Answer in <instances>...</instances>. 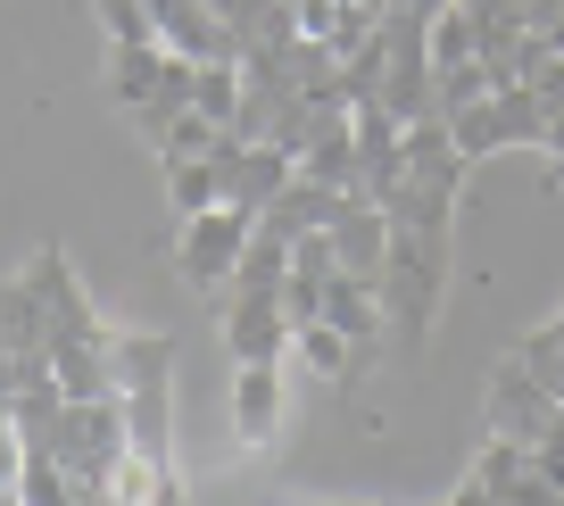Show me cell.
Instances as JSON below:
<instances>
[{
	"mask_svg": "<svg viewBox=\"0 0 564 506\" xmlns=\"http://www.w3.org/2000/svg\"><path fill=\"white\" fill-rule=\"evenodd\" d=\"M448 241L457 233H415V225H390V258H382V315L390 332H399L406 349H423L432 341V324H441V299H448Z\"/></svg>",
	"mask_w": 564,
	"mask_h": 506,
	"instance_id": "obj_1",
	"label": "cell"
},
{
	"mask_svg": "<svg viewBox=\"0 0 564 506\" xmlns=\"http://www.w3.org/2000/svg\"><path fill=\"white\" fill-rule=\"evenodd\" d=\"M18 274H25V291H34V308H42L51 349H84V341H108V332H117V324L100 315V299L84 291V274H75V258H67L58 241H42Z\"/></svg>",
	"mask_w": 564,
	"mask_h": 506,
	"instance_id": "obj_2",
	"label": "cell"
},
{
	"mask_svg": "<svg viewBox=\"0 0 564 506\" xmlns=\"http://www.w3.org/2000/svg\"><path fill=\"white\" fill-rule=\"evenodd\" d=\"M249 233H258V216L241 208H208V216H183L175 225V274L192 282L199 299H225L232 291V266H241Z\"/></svg>",
	"mask_w": 564,
	"mask_h": 506,
	"instance_id": "obj_3",
	"label": "cell"
},
{
	"mask_svg": "<svg viewBox=\"0 0 564 506\" xmlns=\"http://www.w3.org/2000/svg\"><path fill=\"white\" fill-rule=\"evenodd\" d=\"M556 390L540 383V374L523 366V357H498L490 366V390H481V423H490L498 440H523V449H540L547 432H556Z\"/></svg>",
	"mask_w": 564,
	"mask_h": 506,
	"instance_id": "obj_4",
	"label": "cell"
},
{
	"mask_svg": "<svg viewBox=\"0 0 564 506\" xmlns=\"http://www.w3.org/2000/svg\"><path fill=\"white\" fill-rule=\"evenodd\" d=\"M216 324H225L232 366H282V357H291V315H282V291H225Z\"/></svg>",
	"mask_w": 564,
	"mask_h": 506,
	"instance_id": "obj_5",
	"label": "cell"
},
{
	"mask_svg": "<svg viewBox=\"0 0 564 506\" xmlns=\"http://www.w3.org/2000/svg\"><path fill=\"white\" fill-rule=\"evenodd\" d=\"M291 175H300V166H291L274 141H232V133L216 141V183H225V208H241V216H265Z\"/></svg>",
	"mask_w": 564,
	"mask_h": 506,
	"instance_id": "obj_6",
	"label": "cell"
},
{
	"mask_svg": "<svg viewBox=\"0 0 564 506\" xmlns=\"http://www.w3.org/2000/svg\"><path fill=\"white\" fill-rule=\"evenodd\" d=\"M150 18H159V42H166V51L199 58V67H208V58H241L216 0H150Z\"/></svg>",
	"mask_w": 564,
	"mask_h": 506,
	"instance_id": "obj_7",
	"label": "cell"
},
{
	"mask_svg": "<svg viewBox=\"0 0 564 506\" xmlns=\"http://www.w3.org/2000/svg\"><path fill=\"white\" fill-rule=\"evenodd\" d=\"M232 440L249 456L282 440V366H232Z\"/></svg>",
	"mask_w": 564,
	"mask_h": 506,
	"instance_id": "obj_8",
	"label": "cell"
},
{
	"mask_svg": "<svg viewBox=\"0 0 564 506\" xmlns=\"http://www.w3.org/2000/svg\"><path fill=\"white\" fill-rule=\"evenodd\" d=\"M166 58H175L166 42H108V75H100L108 100H117L124 117H141V108L159 100V84H166Z\"/></svg>",
	"mask_w": 564,
	"mask_h": 506,
	"instance_id": "obj_9",
	"label": "cell"
},
{
	"mask_svg": "<svg viewBox=\"0 0 564 506\" xmlns=\"http://www.w3.org/2000/svg\"><path fill=\"white\" fill-rule=\"evenodd\" d=\"M349 208V192H333V183H307V175H291L274 192V208L258 216L265 233H282V241H307V233H333V216Z\"/></svg>",
	"mask_w": 564,
	"mask_h": 506,
	"instance_id": "obj_10",
	"label": "cell"
},
{
	"mask_svg": "<svg viewBox=\"0 0 564 506\" xmlns=\"http://www.w3.org/2000/svg\"><path fill=\"white\" fill-rule=\"evenodd\" d=\"M333 258H340V274L382 282V258H390V216H382V208H366V200H349V208L333 216Z\"/></svg>",
	"mask_w": 564,
	"mask_h": 506,
	"instance_id": "obj_11",
	"label": "cell"
},
{
	"mask_svg": "<svg viewBox=\"0 0 564 506\" xmlns=\"http://www.w3.org/2000/svg\"><path fill=\"white\" fill-rule=\"evenodd\" d=\"M324 324H333V332H349L357 349H382V332H390L382 291H373L366 274H333V282H324Z\"/></svg>",
	"mask_w": 564,
	"mask_h": 506,
	"instance_id": "obj_12",
	"label": "cell"
},
{
	"mask_svg": "<svg viewBox=\"0 0 564 506\" xmlns=\"http://www.w3.org/2000/svg\"><path fill=\"white\" fill-rule=\"evenodd\" d=\"M300 175L333 183V192H357V125H349V108H324V125L307 133V150H300Z\"/></svg>",
	"mask_w": 564,
	"mask_h": 506,
	"instance_id": "obj_13",
	"label": "cell"
},
{
	"mask_svg": "<svg viewBox=\"0 0 564 506\" xmlns=\"http://www.w3.org/2000/svg\"><path fill=\"white\" fill-rule=\"evenodd\" d=\"M291 357H300V366L316 374V383H349V374H357V341H349V332H333L324 315L291 332Z\"/></svg>",
	"mask_w": 564,
	"mask_h": 506,
	"instance_id": "obj_14",
	"label": "cell"
},
{
	"mask_svg": "<svg viewBox=\"0 0 564 506\" xmlns=\"http://www.w3.org/2000/svg\"><path fill=\"white\" fill-rule=\"evenodd\" d=\"M166 200H175V225H183V216H208V208H225L216 158H175V166H166Z\"/></svg>",
	"mask_w": 564,
	"mask_h": 506,
	"instance_id": "obj_15",
	"label": "cell"
},
{
	"mask_svg": "<svg viewBox=\"0 0 564 506\" xmlns=\"http://www.w3.org/2000/svg\"><path fill=\"white\" fill-rule=\"evenodd\" d=\"M291 282V241L282 233H249V249H241V266H232V291H282Z\"/></svg>",
	"mask_w": 564,
	"mask_h": 506,
	"instance_id": "obj_16",
	"label": "cell"
},
{
	"mask_svg": "<svg viewBox=\"0 0 564 506\" xmlns=\"http://www.w3.org/2000/svg\"><path fill=\"white\" fill-rule=\"evenodd\" d=\"M192 108L232 133V117H241V58H208V67H199V84H192Z\"/></svg>",
	"mask_w": 564,
	"mask_h": 506,
	"instance_id": "obj_17",
	"label": "cell"
},
{
	"mask_svg": "<svg viewBox=\"0 0 564 506\" xmlns=\"http://www.w3.org/2000/svg\"><path fill=\"white\" fill-rule=\"evenodd\" d=\"M507 357H523V366L540 374L547 390H556V407H564V308L547 315V324H531V332H523V341H514Z\"/></svg>",
	"mask_w": 564,
	"mask_h": 506,
	"instance_id": "obj_18",
	"label": "cell"
},
{
	"mask_svg": "<svg viewBox=\"0 0 564 506\" xmlns=\"http://www.w3.org/2000/svg\"><path fill=\"white\" fill-rule=\"evenodd\" d=\"M216 141H225V125H208L199 108H183L175 125L150 133V150H159V166H175V158H216Z\"/></svg>",
	"mask_w": 564,
	"mask_h": 506,
	"instance_id": "obj_19",
	"label": "cell"
},
{
	"mask_svg": "<svg viewBox=\"0 0 564 506\" xmlns=\"http://www.w3.org/2000/svg\"><path fill=\"white\" fill-rule=\"evenodd\" d=\"M465 58H481V34L465 18V0H448L441 18H432V67H465Z\"/></svg>",
	"mask_w": 564,
	"mask_h": 506,
	"instance_id": "obj_20",
	"label": "cell"
},
{
	"mask_svg": "<svg viewBox=\"0 0 564 506\" xmlns=\"http://www.w3.org/2000/svg\"><path fill=\"white\" fill-rule=\"evenodd\" d=\"M490 91H498L490 58H465V67H441V84H432V100H441V117H457V108L490 100Z\"/></svg>",
	"mask_w": 564,
	"mask_h": 506,
	"instance_id": "obj_21",
	"label": "cell"
},
{
	"mask_svg": "<svg viewBox=\"0 0 564 506\" xmlns=\"http://www.w3.org/2000/svg\"><path fill=\"white\" fill-rule=\"evenodd\" d=\"M91 18H100L108 42H159V18H150V0H91Z\"/></svg>",
	"mask_w": 564,
	"mask_h": 506,
	"instance_id": "obj_22",
	"label": "cell"
},
{
	"mask_svg": "<svg viewBox=\"0 0 564 506\" xmlns=\"http://www.w3.org/2000/svg\"><path fill=\"white\" fill-rule=\"evenodd\" d=\"M340 274V258H333V233H307V241H291V282H333Z\"/></svg>",
	"mask_w": 564,
	"mask_h": 506,
	"instance_id": "obj_23",
	"label": "cell"
},
{
	"mask_svg": "<svg viewBox=\"0 0 564 506\" xmlns=\"http://www.w3.org/2000/svg\"><path fill=\"white\" fill-rule=\"evenodd\" d=\"M25 482V432H18V407L0 399V498H18Z\"/></svg>",
	"mask_w": 564,
	"mask_h": 506,
	"instance_id": "obj_24",
	"label": "cell"
},
{
	"mask_svg": "<svg viewBox=\"0 0 564 506\" xmlns=\"http://www.w3.org/2000/svg\"><path fill=\"white\" fill-rule=\"evenodd\" d=\"M540 158H547V192L564 183V108L547 117V141H540Z\"/></svg>",
	"mask_w": 564,
	"mask_h": 506,
	"instance_id": "obj_25",
	"label": "cell"
},
{
	"mask_svg": "<svg viewBox=\"0 0 564 506\" xmlns=\"http://www.w3.org/2000/svg\"><path fill=\"white\" fill-rule=\"evenodd\" d=\"M441 506H490V489H481V482H474V473H465V482H457V489H448V498H441Z\"/></svg>",
	"mask_w": 564,
	"mask_h": 506,
	"instance_id": "obj_26",
	"label": "cell"
},
{
	"mask_svg": "<svg viewBox=\"0 0 564 506\" xmlns=\"http://www.w3.org/2000/svg\"><path fill=\"white\" fill-rule=\"evenodd\" d=\"M0 399H18V349L0 341Z\"/></svg>",
	"mask_w": 564,
	"mask_h": 506,
	"instance_id": "obj_27",
	"label": "cell"
},
{
	"mask_svg": "<svg viewBox=\"0 0 564 506\" xmlns=\"http://www.w3.org/2000/svg\"><path fill=\"white\" fill-rule=\"evenodd\" d=\"M150 506H192V489H183V473H166V482H159V498H150Z\"/></svg>",
	"mask_w": 564,
	"mask_h": 506,
	"instance_id": "obj_28",
	"label": "cell"
},
{
	"mask_svg": "<svg viewBox=\"0 0 564 506\" xmlns=\"http://www.w3.org/2000/svg\"><path fill=\"white\" fill-rule=\"evenodd\" d=\"M307 506H357V498H307Z\"/></svg>",
	"mask_w": 564,
	"mask_h": 506,
	"instance_id": "obj_29",
	"label": "cell"
}]
</instances>
